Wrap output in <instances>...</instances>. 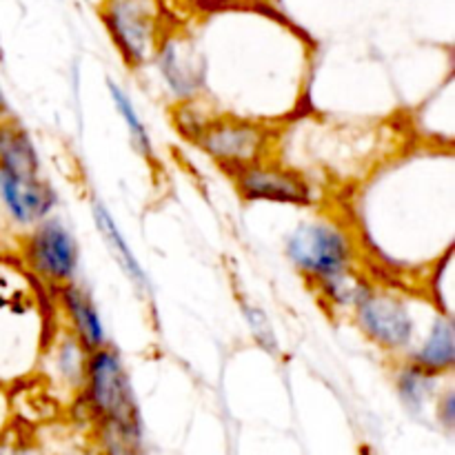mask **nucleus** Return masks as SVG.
Listing matches in <instances>:
<instances>
[{"label": "nucleus", "mask_w": 455, "mask_h": 455, "mask_svg": "<svg viewBox=\"0 0 455 455\" xmlns=\"http://www.w3.org/2000/svg\"><path fill=\"white\" fill-rule=\"evenodd\" d=\"M56 191L40 176L38 154L25 129L0 124V207L20 227H34L56 207Z\"/></svg>", "instance_id": "obj_1"}, {"label": "nucleus", "mask_w": 455, "mask_h": 455, "mask_svg": "<svg viewBox=\"0 0 455 455\" xmlns=\"http://www.w3.org/2000/svg\"><path fill=\"white\" fill-rule=\"evenodd\" d=\"M284 253L320 296L349 278L355 262V244L349 231L324 218L298 225L284 243Z\"/></svg>", "instance_id": "obj_2"}, {"label": "nucleus", "mask_w": 455, "mask_h": 455, "mask_svg": "<svg viewBox=\"0 0 455 455\" xmlns=\"http://www.w3.org/2000/svg\"><path fill=\"white\" fill-rule=\"evenodd\" d=\"M349 311L354 323L367 340H371L385 354L403 355L413 349L416 342V318L411 307L400 293L363 284Z\"/></svg>", "instance_id": "obj_3"}, {"label": "nucleus", "mask_w": 455, "mask_h": 455, "mask_svg": "<svg viewBox=\"0 0 455 455\" xmlns=\"http://www.w3.org/2000/svg\"><path fill=\"white\" fill-rule=\"evenodd\" d=\"M83 395L98 422L140 425L132 382H129L118 351L111 349L109 345L87 354Z\"/></svg>", "instance_id": "obj_4"}, {"label": "nucleus", "mask_w": 455, "mask_h": 455, "mask_svg": "<svg viewBox=\"0 0 455 455\" xmlns=\"http://www.w3.org/2000/svg\"><path fill=\"white\" fill-rule=\"evenodd\" d=\"M191 140L227 173L235 176L240 169L256 164L265 158L269 133L265 127L249 120L220 118L207 120Z\"/></svg>", "instance_id": "obj_5"}, {"label": "nucleus", "mask_w": 455, "mask_h": 455, "mask_svg": "<svg viewBox=\"0 0 455 455\" xmlns=\"http://www.w3.org/2000/svg\"><path fill=\"white\" fill-rule=\"evenodd\" d=\"M102 18L129 67H140L158 49L160 9L156 0H105Z\"/></svg>", "instance_id": "obj_6"}, {"label": "nucleus", "mask_w": 455, "mask_h": 455, "mask_svg": "<svg viewBox=\"0 0 455 455\" xmlns=\"http://www.w3.org/2000/svg\"><path fill=\"white\" fill-rule=\"evenodd\" d=\"M25 260L29 269L52 287L74 283L80 267L78 240L60 220L44 218L31 227L25 240Z\"/></svg>", "instance_id": "obj_7"}, {"label": "nucleus", "mask_w": 455, "mask_h": 455, "mask_svg": "<svg viewBox=\"0 0 455 455\" xmlns=\"http://www.w3.org/2000/svg\"><path fill=\"white\" fill-rule=\"evenodd\" d=\"M235 189L244 200H267V203L305 204L314 203V187L296 169L274 163L249 164L235 173Z\"/></svg>", "instance_id": "obj_8"}, {"label": "nucleus", "mask_w": 455, "mask_h": 455, "mask_svg": "<svg viewBox=\"0 0 455 455\" xmlns=\"http://www.w3.org/2000/svg\"><path fill=\"white\" fill-rule=\"evenodd\" d=\"M60 296V305L65 309L67 320H69V329L80 345L87 351L100 349L107 345V331L102 324L100 311H98L96 302L92 300L87 291L80 284L69 283L65 287L58 289Z\"/></svg>", "instance_id": "obj_9"}, {"label": "nucleus", "mask_w": 455, "mask_h": 455, "mask_svg": "<svg viewBox=\"0 0 455 455\" xmlns=\"http://www.w3.org/2000/svg\"><path fill=\"white\" fill-rule=\"evenodd\" d=\"M407 363L416 364L422 371L444 376L453 371L455 364V329L449 314H438L420 345H413L407 354Z\"/></svg>", "instance_id": "obj_10"}, {"label": "nucleus", "mask_w": 455, "mask_h": 455, "mask_svg": "<svg viewBox=\"0 0 455 455\" xmlns=\"http://www.w3.org/2000/svg\"><path fill=\"white\" fill-rule=\"evenodd\" d=\"M92 213H93V222H96L98 231H100V235L105 238L107 247H109L111 256H114L116 262L120 265V269L127 274V278L132 280L138 289L149 287L145 269L140 267L138 258L133 256L132 247H129L127 240H124V235H123V231H120L118 225H116L114 216L107 212V207L100 203V200H93Z\"/></svg>", "instance_id": "obj_11"}, {"label": "nucleus", "mask_w": 455, "mask_h": 455, "mask_svg": "<svg viewBox=\"0 0 455 455\" xmlns=\"http://www.w3.org/2000/svg\"><path fill=\"white\" fill-rule=\"evenodd\" d=\"M158 49L160 71H163L169 89L178 96H194L203 87V67L194 65V60L187 53H182L176 43H167Z\"/></svg>", "instance_id": "obj_12"}, {"label": "nucleus", "mask_w": 455, "mask_h": 455, "mask_svg": "<svg viewBox=\"0 0 455 455\" xmlns=\"http://www.w3.org/2000/svg\"><path fill=\"white\" fill-rule=\"evenodd\" d=\"M435 382H438V376L422 371L420 367L407 363V360H404L398 378H395L398 395L409 411H422L425 409V404L435 395Z\"/></svg>", "instance_id": "obj_13"}, {"label": "nucleus", "mask_w": 455, "mask_h": 455, "mask_svg": "<svg viewBox=\"0 0 455 455\" xmlns=\"http://www.w3.org/2000/svg\"><path fill=\"white\" fill-rule=\"evenodd\" d=\"M102 455H142L140 425L98 422Z\"/></svg>", "instance_id": "obj_14"}, {"label": "nucleus", "mask_w": 455, "mask_h": 455, "mask_svg": "<svg viewBox=\"0 0 455 455\" xmlns=\"http://www.w3.org/2000/svg\"><path fill=\"white\" fill-rule=\"evenodd\" d=\"M107 84H109V93H111V100H114L116 109H118V114L123 116L124 124H127L133 147H136V149L140 151L145 158H149L151 151H154V147H151L149 132H147L145 123H142V118H140V114L136 111V107H133L132 98H129L127 93H124L123 89L114 83V80H109Z\"/></svg>", "instance_id": "obj_15"}, {"label": "nucleus", "mask_w": 455, "mask_h": 455, "mask_svg": "<svg viewBox=\"0 0 455 455\" xmlns=\"http://www.w3.org/2000/svg\"><path fill=\"white\" fill-rule=\"evenodd\" d=\"M240 309H243L244 320H247L249 329H251L253 340H256L265 351L275 354V349H278V340H275L274 327H271V323H269V318L265 315V311L256 305H247V302H244V305H240Z\"/></svg>", "instance_id": "obj_16"}, {"label": "nucleus", "mask_w": 455, "mask_h": 455, "mask_svg": "<svg viewBox=\"0 0 455 455\" xmlns=\"http://www.w3.org/2000/svg\"><path fill=\"white\" fill-rule=\"evenodd\" d=\"M438 420L443 422L447 429H453V422H455V395L453 391L449 389L443 398L438 400Z\"/></svg>", "instance_id": "obj_17"}, {"label": "nucleus", "mask_w": 455, "mask_h": 455, "mask_svg": "<svg viewBox=\"0 0 455 455\" xmlns=\"http://www.w3.org/2000/svg\"><path fill=\"white\" fill-rule=\"evenodd\" d=\"M4 118H7V102H4L3 92H0V124L4 123Z\"/></svg>", "instance_id": "obj_18"}]
</instances>
